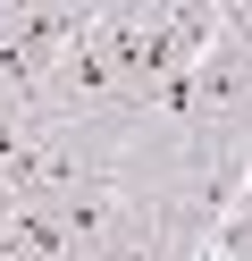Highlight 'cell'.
Segmentation results:
<instances>
[{
  "mask_svg": "<svg viewBox=\"0 0 252 261\" xmlns=\"http://www.w3.org/2000/svg\"><path fill=\"white\" fill-rule=\"evenodd\" d=\"M218 51L252 59V0H218Z\"/></svg>",
  "mask_w": 252,
  "mask_h": 261,
  "instance_id": "1",
  "label": "cell"
}]
</instances>
